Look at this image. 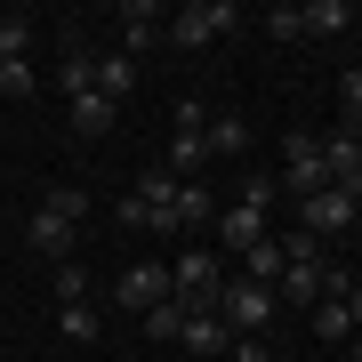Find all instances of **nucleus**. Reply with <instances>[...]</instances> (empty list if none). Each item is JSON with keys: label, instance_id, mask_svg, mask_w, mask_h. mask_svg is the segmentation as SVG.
Wrapping results in <instances>:
<instances>
[{"label": "nucleus", "instance_id": "obj_1", "mask_svg": "<svg viewBox=\"0 0 362 362\" xmlns=\"http://www.w3.org/2000/svg\"><path fill=\"white\" fill-rule=\"evenodd\" d=\"M81 218H89V194L81 185H49L40 194V209L25 218V242H33V258H49V266H73V233Z\"/></svg>", "mask_w": 362, "mask_h": 362}, {"label": "nucleus", "instance_id": "obj_2", "mask_svg": "<svg viewBox=\"0 0 362 362\" xmlns=\"http://www.w3.org/2000/svg\"><path fill=\"white\" fill-rule=\"evenodd\" d=\"M233 25H242V8H233V0H185V8H169V25H161V40L169 49H209V40H226Z\"/></svg>", "mask_w": 362, "mask_h": 362}, {"label": "nucleus", "instance_id": "obj_3", "mask_svg": "<svg viewBox=\"0 0 362 362\" xmlns=\"http://www.w3.org/2000/svg\"><path fill=\"white\" fill-rule=\"evenodd\" d=\"M209 314H218L233 338H266V322H274L282 306H274L266 282H250V274H242V282H218V306H209Z\"/></svg>", "mask_w": 362, "mask_h": 362}, {"label": "nucleus", "instance_id": "obj_4", "mask_svg": "<svg viewBox=\"0 0 362 362\" xmlns=\"http://www.w3.org/2000/svg\"><path fill=\"white\" fill-rule=\"evenodd\" d=\"M218 282H226V258H218V250H177L169 298H177L185 314H209V306H218Z\"/></svg>", "mask_w": 362, "mask_h": 362}, {"label": "nucleus", "instance_id": "obj_5", "mask_svg": "<svg viewBox=\"0 0 362 362\" xmlns=\"http://www.w3.org/2000/svg\"><path fill=\"white\" fill-rule=\"evenodd\" d=\"M282 185H290L298 202H314V194L330 185V169H322V137H306V129L282 137Z\"/></svg>", "mask_w": 362, "mask_h": 362}, {"label": "nucleus", "instance_id": "obj_6", "mask_svg": "<svg viewBox=\"0 0 362 362\" xmlns=\"http://www.w3.org/2000/svg\"><path fill=\"white\" fill-rule=\"evenodd\" d=\"M298 226L322 242V233H346V226H362V202L354 194H338V185H322L314 202H298Z\"/></svg>", "mask_w": 362, "mask_h": 362}, {"label": "nucleus", "instance_id": "obj_7", "mask_svg": "<svg viewBox=\"0 0 362 362\" xmlns=\"http://www.w3.org/2000/svg\"><path fill=\"white\" fill-rule=\"evenodd\" d=\"M258 242H266V209H250V202L218 209V258H250Z\"/></svg>", "mask_w": 362, "mask_h": 362}, {"label": "nucleus", "instance_id": "obj_8", "mask_svg": "<svg viewBox=\"0 0 362 362\" xmlns=\"http://www.w3.org/2000/svg\"><path fill=\"white\" fill-rule=\"evenodd\" d=\"M113 298H121V314H153L161 298H169V266H129L113 282Z\"/></svg>", "mask_w": 362, "mask_h": 362}, {"label": "nucleus", "instance_id": "obj_9", "mask_svg": "<svg viewBox=\"0 0 362 362\" xmlns=\"http://www.w3.org/2000/svg\"><path fill=\"white\" fill-rule=\"evenodd\" d=\"M161 25H169L161 0H129V8H121V57H145L161 40Z\"/></svg>", "mask_w": 362, "mask_h": 362}, {"label": "nucleus", "instance_id": "obj_10", "mask_svg": "<svg viewBox=\"0 0 362 362\" xmlns=\"http://www.w3.org/2000/svg\"><path fill=\"white\" fill-rule=\"evenodd\" d=\"M322 169H330L338 194H354V202H362V137H354V129H338V137L322 145Z\"/></svg>", "mask_w": 362, "mask_h": 362}, {"label": "nucleus", "instance_id": "obj_11", "mask_svg": "<svg viewBox=\"0 0 362 362\" xmlns=\"http://www.w3.org/2000/svg\"><path fill=\"white\" fill-rule=\"evenodd\" d=\"M194 362H218V354H233V330L218 322V314H185V338H177Z\"/></svg>", "mask_w": 362, "mask_h": 362}, {"label": "nucleus", "instance_id": "obj_12", "mask_svg": "<svg viewBox=\"0 0 362 362\" xmlns=\"http://www.w3.org/2000/svg\"><path fill=\"white\" fill-rule=\"evenodd\" d=\"M57 89H65V105L97 89V57H89V49H81V40H73V33H65V57H57Z\"/></svg>", "mask_w": 362, "mask_h": 362}, {"label": "nucleus", "instance_id": "obj_13", "mask_svg": "<svg viewBox=\"0 0 362 362\" xmlns=\"http://www.w3.org/2000/svg\"><path fill=\"white\" fill-rule=\"evenodd\" d=\"M202 218H218L209 185H202V177H177V194H169V226H202Z\"/></svg>", "mask_w": 362, "mask_h": 362}, {"label": "nucleus", "instance_id": "obj_14", "mask_svg": "<svg viewBox=\"0 0 362 362\" xmlns=\"http://www.w3.org/2000/svg\"><path fill=\"white\" fill-rule=\"evenodd\" d=\"M202 161H209V129H177V137H169V153H161L169 177H194Z\"/></svg>", "mask_w": 362, "mask_h": 362}, {"label": "nucleus", "instance_id": "obj_15", "mask_svg": "<svg viewBox=\"0 0 362 362\" xmlns=\"http://www.w3.org/2000/svg\"><path fill=\"white\" fill-rule=\"evenodd\" d=\"M314 338H322V346H354V314H346V298H314Z\"/></svg>", "mask_w": 362, "mask_h": 362}, {"label": "nucleus", "instance_id": "obj_16", "mask_svg": "<svg viewBox=\"0 0 362 362\" xmlns=\"http://www.w3.org/2000/svg\"><path fill=\"white\" fill-rule=\"evenodd\" d=\"M298 16H306V40H330V33L354 25V0H306Z\"/></svg>", "mask_w": 362, "mask_h": 362}, {"label": "nucleus", "instance_id": "obj_17", "mask_svg": "<svg viewBox=\"0 0 362 362\" xmlns=\"http://www.w3.org/2000/svg\"><path fill=\"white\" fill-rule=\"evenodd\" d=\"M113 121H121V105H113V97H97V89H89V97H73V129H81V137H113Z\"/></svg>", "mask_w": 362, "mask_h": 362}, {"label": "nucleus", "instance_id": "obj_18", "mask_svg": "<svg viewBox=\"0 0 362 362\" xmlns=\"http://www.w3.org/2000/svg\"><path fill=\"white\" fill-rule=\"evenodd\" d=\"M129 89H137V57H121V49H113V57H97V97H113V105H121Z\"/></svg>", "mask_w": 362, "mask_h": 362}, {"label": "nucleus", "instance_id": "obj_19", "mask_svg": "<svg viewBox=\"0 0 362 362\" xmlns=\"http://www.w3.org/2000/svg\"><path fill=\"white\" fill-rule=\"evenodd\" d=\"M209 153H250V121L242 113H209Z\"/></svg>", "mask_w": 362, "mask_h": 362}, {"label": "nucleus", "instance_id": "obj_20", "mask_svg": "<svg viewBox=\"0 0 362 362\" xmlns=\"http://www.w3.org/2000/svg\"><path fill=\"white\" fill-rule=\"evenodd\" d=\"M242 274H250V282H266V290H274V282H282V242L266 233V242H258V250L242 258Z\"/></svg>", "mask_w": 362, "mask_h": 362}, {"label": "nucleus", "instance_id": "obj_21", "mask_svg": "<svg viewBox=\"0 0 362 362\" xmlns=\"http://www.w3.org/2000/svg\"><path fill=\"white\" fill-rule=\"evenodd\" d=\"M57 330H65L73 346H89V338H97V306H89V298H73V306H57Z\"/></svg>", "mask_w": 362, "mask_h": 362}, {"label": "nucleus", "instance_id": "obj_22", "mask_svg": "<svg viewBox=\"0 0 362 362\" xmlns=\"http://www.w3.org/2000/svg\"><path fill=\"white\" fill-rule=\"evenodd\" d=\"M33 57V16H0V65Z\"/></svg>", "mask_w": 362, "mask_h": 362}, {"label": "nucleus", "instance_id": "obj_23", "mask_svg": "<svg viewBox=\"0 0 362 362\" xmlns=\"http://www.w3.org/2000/svg\"><path fill=\"white\" fill-rule=\"evenodd\" d=\"M137 322L153 330V338H185V306H177V298H161V306H153V314H137Z\"/></svg>", "mask_w": 362, "mask_h": 362}, {"label": "nucleus", "instance_id": "obj_24", "mask_svg": "<svg viewBox=\"0 0 362 362\" xmlns=\"http://www.w3.org/2000/svg\"><path fill=\"white\" fill-rule=\"evenodd\" d=\"M258 25H266V40H306V16H298L290 0H282V8H266Z\"/></svg>", "mask_w": 362, "mask_h": 362}, {"label": "nucleus", "instance_id": "obj_25", "mask_svg": "<svg viewBox=\"0 0 362 362\" xmlns=\"http://www.w3.org/2000/svg\"><path fill=\"white\" fill-rule=\"evenodd\" d=\"M33 89H40L33 57H16V65H0V97H33Z\"/></svg>", "mask_w": 362, "mask_h": 362}, {"label": "nucleus", "instance_id": "obj_26", "mask_svg": "<svg viewBox=\"0 0 362 362\" xmlns=\"http://www.w3.org/2000/svg\"><path fill=\"white\" fill-rule=\"evenodd\" d=\"M97 282H89V274H81V266H57V306H73V298H89Z\"/></svg>", "mask_w": 362, "mask_h": 362}, {"label": "nucleus", "instance_id": "obj_27", "mask_svg": "<svg viewBox=\"0 0 362 362\" xmlns=\"http://www.w3.org/2000/svg\"><path fill=\"white\" fill-rule=\"evenodd\" d=\"M338 105H346V129H354V121H362V65L338 73Z\"/></svg>", "mask_w": 362, "mask_h": 362}, {"label": "nucleus", "instance_id": "obj_28", "mask_svg": "<svg viewBox=\"0 0 362 362\" xmlns=\"http://www.w3.org/2000/svg\"><path fill=\"white\" fill-rule=\"evenodd\" d=\"M233 362H266V338H233Z\"/></svg>", "mask_w": 362, "mask_h": 362}, {"label": "nucleus", "instance_id": "obj_29", "mask_svg": "<svg viewBox=\"0 0 362 362\" xmlns=\"http://www.w3.org/2000/svg\"><path fill=\"white\" fill-rule=\"evenodd\" d=\"M346 314H354V330H362V282H346Z\"/></svg>", "mask_w": 362, "mask_h": 362}]
</instances>
